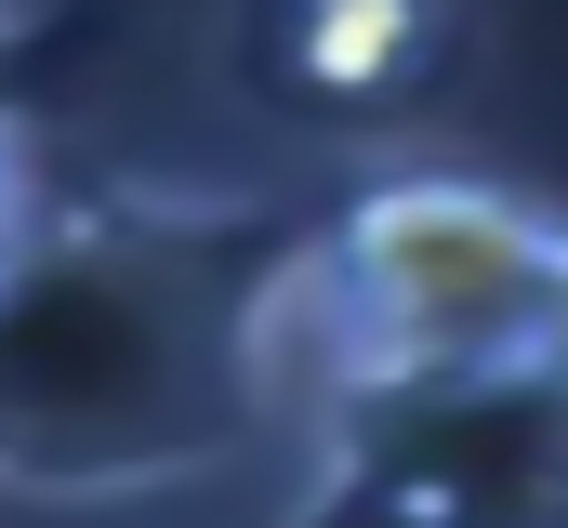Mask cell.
I'll return each instance as SVG.
<instances>
[{
  "instance_id": "1",
  "label": "cell",
  "mask_w": 568,
  "mask_h": 528,
  "mask_svg": "<svg viewBox=\"0 0 568 528\" xmlns=\"http://www.w3.org/2000/svg\"><path fill=\"white\" fill-rule=\"evenodd\" d=\"M304 317L331 344V384L357 396H476L529 384L568 317L556 212L503 172H384L331 212L304 264Z\"/></svg>"
},
{
  "instance_id": "2",
  "label": "cell",
  "mask_w": 568,
  "mask_h": 528,
  "mask_svg": "<svg viewBox=\"0 0 568 528\" xmlns=\"http://www.w3.org/2000/svg\"><path fill=\"white\" fill-rule=\"evenodd\" d=\"M40 225H53V185H40V145L0 120V291L40 264Z\"/></svg>"
}]
</instances>
